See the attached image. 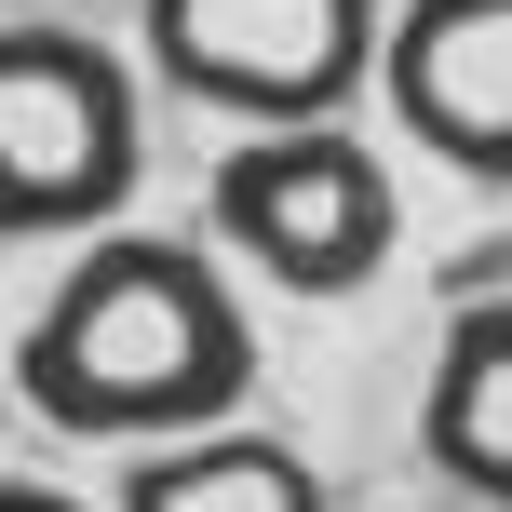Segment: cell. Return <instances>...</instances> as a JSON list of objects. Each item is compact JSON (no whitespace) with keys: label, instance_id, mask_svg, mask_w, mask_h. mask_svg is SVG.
I'll use <instances>...</instances> for the list:
<instances>
[{"label":"cell","instance_id":"obj_1","mask_svg":"<svg viewBox=\"0 0 512 512\" xmlns=\"http://www.w3.org/2000/svg\"><path fill=\"white\" fill-rule=\"evenodd\" d=\"M14 391L81 445H189V432H230L243 391H256V324L230 297L203 243L176 230H108L68 256L41 310L14 337Z\"/></svg>","mask_w":512,"mask_h":512},{"label":"cell","instance_id":"obj_4","mask_svg":"<svg viewBox=\"0 0 512 512\" xmlns=\"http://www.w3.org/2000/svg\"><path fill=\"white\" fill-rule=\"evenodd\" d=\"M216 243L243 270H270L283 297H364L391 270V162L364 149L351 122H310V135H243L216 162Z\"/></svg>","mask_w":512,"mask_h":512},{"label":"cell","instance_id":"obj_3","mask_svg":"<svg viewBox=\"0 0 512 512\" xmlns=\"http://www.w3.org/2000/svg\"><path fill=\"white\" fill-rule=\"evenodd\" d=\"M378 0H149V68L162 95L230 108L256 135L351 122V95H378Z\"/></svg>","mask_w":512,"mask_h":512},{"label":"cell","instance_id":"obj_5","mask_svg":"<svg viewBox=\"0 0 512 512\" xmlns=\"http://www.w3.org/2000/svg\"><path fill=\"white\" fill-rule=\"evenodd\" d=\"M378 108L432 162L512 189V0H405L378 41Z\"/></svg>","mask_w":512,"mask_h":512},{"label":"cell","instance_id":"obj_8","mask_svg":"<svg viewBox=\"0 0 512 512\" xmlns=\"http://www.w3.org/2000/svg\"><path fill=\"white\" fill-rule=\"evenodd\" d=\"M0 512H81L68 486H27V472H0Z\"/></svg>","mask_w":512,"mask_h":512},{"label":"cell","instance_id":"obj_9","mask_svg":"<svg viewBox=\"0 0 512 512\" xmlns=\"http://www.w3.org/2000/svg\"><path fill=\"white\" fill-rule=\"evenodd\" d=\"M0 418H14V378H0Z\"/></svg>","mask_w":512,"mask_h":512},{"label":"cell","instance_id":"obj_7","mask_svg":"<svg viewBox=\"0 0 512 512\" xmlns=\"http://www.w3.org/2000/svg\"><path fill=\"white\" fill-rule=\"evenodd\" d=\"M122 512H337L324 472L297 459L283 432H189V445H149V459H122Z\"/></svg>","mask_w":512,"mask_h":512},{"label":"cell","instance_id":"obj_6","mask_svg":"<svg viewBox=\"0 0 512 512\" xmlns=\"http://www.w3.org/2000/svg\"><path fill=\"white\" fill-rule=\"evenodd\" d=\"M418 459L445 472L459 499L512 512V310H459L432 351V391H418Z\"/></svg>","mask_w":512,"mask_h":512},{"label":"cell","instance_id":"obj_2","mask_svg":"<svg viewBox=\"0 0 512 512\" xmlns=\"http://www.w3.org/2000/svg\"><path fill=\"white\" fill-rule=\"evenodd\" d=\"M135 176H149L135 68L95 27L14 14L0 27V243H41V230H95L108 243Z\"/></svg>","mask_w":512,"mask_h":512}]
</instances>
